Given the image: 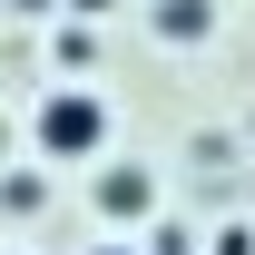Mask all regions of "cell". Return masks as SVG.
Listing matches in <instances>:
<instances>
[{
  "mask_svg": "<svg viewBox=\"0 0 255 255\" xmlns=\"http://www.w3.org/2000/svg\"><path fill=\"white\" fill-rule=\"evenodd\" d=\"M30 137H39V157H49V167L108 157V98H98V89H49V98H39V118H30Z\"/></svg>",
  "mask_w": 255,
  "mask_h": 255,
  "instance_id": "cell-1",
  "label": "cell"
},
{
  "mask_svg": "<svg viewBox=\"0 0 255 255\" xmlns=\"http://www.w3.org/2000/svg\"><path fill=\"white\" fill-rule=\"evenodd\" d=\"M147 206H157V177L147 167H98V216L108 226H137Z\"/></svg>",
  "mask_w": 255,
  "mask_h": 255,
  "instance_id": "cell-2",
  "label": "cell"
},
{
  "mask_svg": "<svg viewBox=\"0 0 255 255\" xmlns=\"http://www.w3.org/2000/svg\"><path fill=\"white\" fill-rule=\"evenodd\" d=\"M147 30L187 49V39H206V30H216V0H147Z\"/></svg>",
  "mask_w": 255,
  "mask_h": 255,
  "instance_id": "cell-3",
  "label": "cell"
},
{
  "mask_svg": "<svg viewBox=\"0 0 255 255\" xmlns=\"http://www.w3.org/2000/svg\"><path fill=\"white\" fill-rule=\"evenodd\" d=\"M216 255H255V226H216Z\"/></svg>",
  "mask_w": 255,
  "mask_h": 255,
  "instance_id": "cell-4",
  "label": "cell"
},
{
  "mask_svg": "<svg viewBox=\"0 0 255 255\" xmlns=\"http://www.w3.org/2000/svg\"><path fill=\"white\" fill-rule=\"evenodd\" d=\"M89 255H137V246H128V236H98V246H89Z\"/></svg>",
  "mask_w": 255,
  "mask_h": 255,
  "instance_id": "cell-5",
  "label": "cell"
},
{
  "mask_svg": "<svg viewBox=\"0 0 255 255\" xmlns=\"http://www.w3.org/2000/svg\"><path fill=\"white\" fill-rule=\"evenodd\" d=\"M20 10H59V0H20Z\"/></svg>",
  "mask_w": 255,
  "mask_h": 255,
  "instance_id": "cell-6",
  "label": "cell"
},
{
  "mask_svg": "<svg viewBox=\"0 0 255 255\" xmlns=\"http://www.w3.org/2000/svg\"><path fill=\"white\" fill-rule=\"evenodd\" d=\"M0 255H20V246H0Z\"/></svg>",
  "mask_w": 255,
  "mask_h": 255,
  "instance_id": "cell-7",
  "label": "cell"
}]
</instances>
